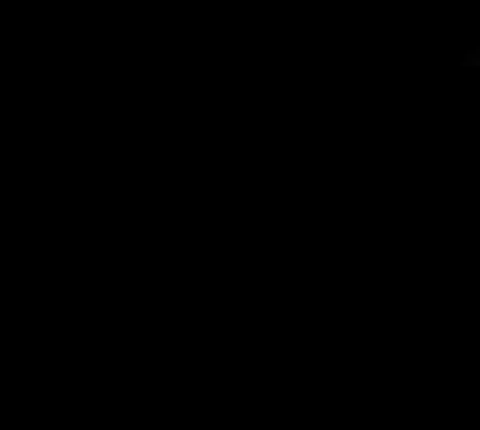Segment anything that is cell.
I'll return each instance as SVG.
<instances>
[{
    "label": "cell",
    "instance_id": "1",
    "mask_svg": "<svg viewBox=\"0 0 480 430\" xmlns=\"http://www.w3.org/2000/svg\"><path fill=\"white\" fill-rule=\"evenodd\" d=\"M460 66H468V70H472V66H480V46H472V50L460 59Z\"/></svg>",
    "mask_w": 480,
    "mask_h": 430
}]
</instances>
